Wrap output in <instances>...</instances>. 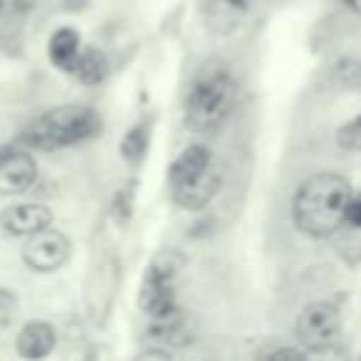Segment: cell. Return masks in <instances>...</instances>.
<instances>
[{
  "instance_id": "7402d4cb",
  "label": "cell",
  "mask_w": 361,
  "mask_h": 361,
  "mask_svg": "<svg viewBox=\"0 0 361 361\" xmlns=\"http://www.w3.org/2000/svg\"><path fill=\"white\" fill-rule=\"evenodd\" d=\"M0 8H3V0H0Z\"/></svg>"
},
{
  "instance_id": "52a82bcc",
  "label": "cell",
  "mask_w": 361,
  "mask_h": 361,
  "mask_svg": "<svg viewBox=\"0 0 361 361\" xmlns=\"http://www.w3.org/2000/svg\"><path fill=\"white\" fill-rule=\"evenodd\" d=\"M223 178H226L223 164H220V158L214 155L192 180L175 186V189H172V197H175V203L183 206V209H203V206L212 203V197L223 189Z\"/></svg>"
},
{
  "instance_id": "e0dca14e",
  "label": "cell",
  "mask_w": 361,
  "mask_h": 361,
  "mask_svg": "<svg viewBox=\"0 0 361 361\" xmlns=\"http://www.w3.org/2000/svg\"><path fill=\"white\" fill-rule=\"evenodd\" d=\"M336 141H338V147H344V149L361 152V116H355L353 121H347V124L336 133Z\"/></svg>"
},
{
  "instance_id": "ffe728a7",
  "label": "cell",
  "mask_w": 361,
  "mask_h": 361,
  "mask_svg": "<svg viewBox=\"0 0 361 361\" xmlns=\"http://www.w3.org/2000/svg\"><path fill=\"white\" fill-rule=\"evenodd\" d=\"M265 355H268V358H302L305 353L296 350V347H279V350H268Z\"/></svg>"
},
{
  "instance_id": "8992f818",
  "label": "cell",
  "mask_w": 361,
  "mask_h": 361,
  "mask_svg": "<svg viewBox=\"0 0 361 361\" xmlns=\"http://www.w3.org/2000/svg\"><path fill=\"white\" fill-rule=\"evenodd\" d=\"M68 257H71V240L51 226L28 234V243L23 245V262L39 274H51L62 268Z\"/></svg>"
},
{
  "instance_id": "2e32d148",
  "label": "cell",
  "mask_w": 361,
  "mask_h": 361,
  "mask_svg": "<svg viewBox=\"0 0 361 361\" xmlns=\"http://www.w3.org/2000/svg\"><path fill=\"white\" fill-rule=\"evenodd\" d=\"M147 152V127H133L121 141V155L127 161H138Z\"/></svg>"
},
{
  "instance_id": "30bf717a",
  "label": "cell",
  "mask_w": 361,
  "mask_h": 361,
  "mask_svg": "<svg viewBox=\"0 0 361 361\" xmlns=\"http://www.w3.org/2000/svg\"><path fill=\"white\" fill-rule=\"evenodd\" d=\"M51 220H54V214L42 203H20V206H11L0 214L3 231L14 234V237H28V234L51 226Z\"/></svg>"
},
{
  "instance_id": "277c9868",
  "label": "cell",
  "mask_w": 361,
  "mask_h": 361,
  "mask_svg": "<svg viewBox=\"0 0 361 361\" xmlns=\"http://www.w3.org/2000/svg\"><path fill=\"white\" fill-rule=\"evenodd\" d=\"M180 268H183V254H178L175 248L158 251L147 265V274L138 290V307L147 310L149 316H158L175 307V276L180 274Z\"/></svg>"
},
{
  "instance_id": "5bb4252c",
  "label": "cell",
  "mask_w": 361,
  "mask_h": 361,
  "mask_svg": "<svg viewBox=\"0 0 361 361\" xmlns=\"http://www.w3.org/2000/svg\"><path fill=\"white\" fill-rule=\"evenodd\" d=\"M48 56L56 68L73 71V62L79 56V34L73 28H59L48 39Z\"/></svg>"
},
{
  "instance_id": "7a4b0ae2",
  "label": "cell",
  "mask_w": 361,
  "mask_h": 361,
  "mask_svg": "<svg viewBox=\"0 0 361 361\" xmlns=\"http://www.w3.org/2000/svg\"><path fill=\"white\" fill-rule=\"evenodd\" d=\"M237 104V85L220 65H209L192 82L186 96V124L195 133H214Z\"/></svg>"
},
{
  "instance_id": "7c38bea8",
  "label": "cell",
  "mask_w": 361,
  "mask_h": 361,
  "mask_svg": "<svg viewBox=\"0 0 361 361\" xmlns=\"http://www.w3.org/2000/svg\"><path fill=\"white\" fill-rule=\"evenodd\" d=\"M54 344H56V333L48 322H28L17 333V353L23 358H42L54 350Z\"/></svg>"
},
{
  "instance_id": "d6986e66",
  "label": "cell",
  "mask_w": 361,
  "mask_h": 361,
  "mask_svg": "<svg viewBox=\"0 0 361 361\" xmlns=\"http://www.w3.org/2000/svg\"><path fill=\"white\" fill-rule=\"evenodd\" d=\"M344 220H347L350 226H358V228H361V192L347 197V206H344Z\"/></svg>"
},
{
  "instance_id": "44dd1931",
  "label": "cell",
  "mask_w": 361,
  "mask_h": 361,
  "mask_svg": "<svg viewBox=\"0 0 361 361\" xmlns=\"http://www.w3.org/2000/svg\"><path fill=\"white\" fill-rule=\"evenodd\" d=\"M347 3V8H353L355 14H361V0H344Z\"/></svg>"
},
{
  "instance_id": "5b68a950",
  "label": "cell",
  "mask_w": 361,
  "mask_h": 361,
  "mask_svg": "<svg viewBox=\"0 0 361 361\" xmlns=\"http://www.w3.org/2000/svg\"><path fill=\"white\" fill-rule=\"evenodd\" d=\"M338 333H341V310L330 302H313L296 319V336L310 350L330 347L338 338Z\"/></svg>"
},
{
  "instance_id": "9a60e30c",
  "label": "cell",
  "mask_w": 361,
  "mask_h": 361,
  "mask_svg": "<svg viewBox=\"0 0 361 361\" xmlns=\"http://www.w3.org/2000/svg\"><path fill=\"white\" fill-rule=\"evenodd\" d=\"M107 56L99 51V48H87V51H82L79 56H76V62H73V71H76V76H79V82L82 85H99L104 76H107Z\"/></svg>"
},
{
  "instance_id": "6da1fadb",
  "label": "cell",
  "mask_w": 361,
  "mask_h": 361,
  "mask_svg": "<svg viewBox=\"0 0 361 361\" xmlns=\"http://www.w3.org/2000/svg\"><path fill=\"white\" fill-rule=\"evenodd\" d=\"M350 183L341 175L322 172L307 178L293 197V223L307 237H330L344 223Z\"/></svg>"
},
{
  "instance_id": "9c48e42d",
  "label": "cell",
  "mask_w": 361,
  "mask_h": 361,
  "mask_svg": "<svg viewBox=\"0 0 361 361\" xmlns=\"http://www.w3.org/2000/svg\"><path fill=\"white\" fill-rule=\"evenodd\" d=\"M195 330H197V324H195L192 313H183V310L175 305V307H169L166 313L152 316V324H149L147 333H149V338H155V341H161V344L186 347V344H192Z\"/></svg>"
},
{
  "instance_id": "ac0fdd59",
  "label": "cell",
  "mask_w": 361,
  "mask_h": 361,
  "mask_svg": "<svg viewBox=\"0 0 361 361\" xmlns=\"http://www.w3.org/2000/svg\"><path fill=\"white\" fill-rule=\"evenodd\" d=\"M17 313V293L8 288H0V327H6Z\"/></svg>"
},
{
  "instance_id": "3957f363",
  "label": "cell",
  "mask_w": 361,
  "mask_h": 361,
  "mask_svg": "<svg viewBox=\"0 0 361 361\" xmlns=\"http://www.w3.org/2000/svg\"><path fill=\"white\" fill-rule=\"evenodd\" d=\"M99 130H102V118L96 116V110L85 104H62L34 118L23 130V141L37 149H59L87 141Z\"/></svg>"
},
{
  "instance_id": "4fadbf2b",
  "label": "cell",
  "mask_w": 361,
  "mask_h": 361,
  "mask_svg": "<svg viewBox=\"0 0 361 361\" xmlns=\"http://www.w3.org/2000/svg\"><path fill=\"white\" fill-rule=\"evenodd\" d=\"M212 158H214V152H212L209 147H203V144H189V147L175 158V164L169 166V186L175 189V186H180V183L192 180Z\"/></svg>"
},
{
  "instance_id": "8fae6325",
  "label": "cell",
  "mask_w": 361,
  "mask_h": 361,
  "mask_svg": "<svg viewBox=\"0 0 361 361\" xmlns=\"http://www.w3.org/2000/svg\"><path fill=\"white\" fill-rule=\"evenodd\" d=\"M37 178V161L28 152H8L0 158V195H20Z\"/></svg>"
},
{
  "instance_id": "ba28073f",
  "label": "cell",
  "mask_w": 361,
  "mask_h": 361,
  "mask_svg": "<svg viewBox=\"0 0 361 361\" xmlns=\"http://www.w3.org/2000/svg\"><path fill=\"white\" fill-rule=\"evenodd\" d=\"M254 0H206L203 23L214 37H231L251 14Z\"/></svg>"
}]
</instances>
